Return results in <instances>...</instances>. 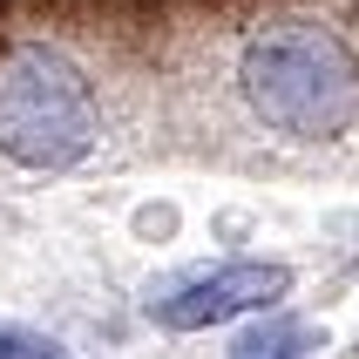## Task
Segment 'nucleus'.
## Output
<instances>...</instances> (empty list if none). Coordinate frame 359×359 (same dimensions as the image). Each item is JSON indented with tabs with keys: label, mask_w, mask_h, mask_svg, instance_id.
<instances>
[{
	"label": "nucleus",
	"mask_w": 359,
	"mask_h": 359,
	"mask_svg": "<svg viewBox=\"0 0 359 359\" xmlns=\"http://www.w3.org/2000/svg\"><path fill=\"white\" fill-rule=\"evenodd\" d=\"M0 359H75L68 346H55L48 332H27V325H0Z\"/></svg>",
	"instance_id": "obj_5"
},
{
	"label": "nucleus",
	"mask_w": 359,
	"mask_h": 359,
	"mask_svg": "<svg viewBox=\"0 0 359 359\" xmlns=\"http://www.w3.org/2000/svg\"><path fill=\"white\" fill-rule=\"evenodd\" d=\"M292 292V264H271V258H238V264H217V271H197V278L170 285L163 299H149V319L163 332H203V325H224L238 312H264Z\"/></svg>",
	"instance_id": "obj_3"
},
{
	"label": "nucleus",
	"mask_w": 359,
	"mask_h": 359,
	"mask_svg": "<svg viewBox=\"0 0 359 359\" xmlns=\"http://www.w3.org/2000/svg\"><path fill=\"white\" fill-rule=\"evenodd\" d=\"M244 102L258 109L271 129L285 136H339L346 122L359 116V61L332 27L312 20H285L264 27L238 61Z\"/></svg>",
	"instance_id": "obj_1"
},
{
	"label": "nucleus",
	"mask_w": 359,
	"mask_h": 359,
	"mask_svg": "<svg viewBox=\"0 0 359 359\" xmlns=\"http://www.w3.org/2000/svg\"><path fill=\"white\" fill-rule=\"evenodd\" d=\"M312 339H319V332L305 319H271V325H258V332H244L231 359H305Z\"/></svg>",
	"instance_id": "obj_4"
},
{
	"label": "nucleus",
	"mask_w": 359,
	"mask_h": 359,
	"mask_svg": "<svg viewBox=\"0 0 359 359\" xmlns=\"http://www.w3.org/2000/svg\"><path fill=\"white\" fill-rule=\"evenodd\" d=\"M95 136V95L61 48H14L0 61V156L27 170H61Z\"/></svg>",
	"instance_id": "obj_2"
}]
</instances>
